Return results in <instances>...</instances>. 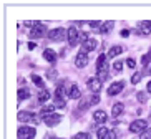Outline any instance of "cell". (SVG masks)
<instances>
[{"label": "cell", "mask_w": 151, "mask_h": 139, "mask_svg": "<svg viewBox=\"0 0 151 139\" xmlns=\"http://www.w3.org/2000/svg\"><path fill=\"white\" fill-rule=\"evenodd\" d=\"M55 111V106L52 104V106H43L42 108V116H48V114H53Z\"/></svg>", "instance_id": "d4e9b609"}, {"label": "cell", "mask_w": 151, "mask_h": 139, "mask_svg": "<svg viewBox=\"0 0 151 139\" xmlns=\"http://www.w3.org/2000/svg\"><path fill=\"white\" fill-rule=\"evenodd\" d=\"M123 109H124L123 103H115V104H113V109H111V114H113V118H118L121 113H123Z\"/></svg>", "instance_id": "ac0fdd59"}, {"label": "cell", "mask_w": 151, "mask_h": 139, "mask_svg": "<svg viewBox=\"0 0 151 139\" xmlns=\"http://www.w3.org/2000/svg\"><path fill=\"white\" fill-rule=\"evenodd\" d=\"M93 119H95V123H98V124L106 123V121H108L106 111H103V109H98V111H95V113H93Z\"/></svg>", "instance_id": "4fadbf2b"}, {"label": "cell", "mask_w": 151, "mask_h": 139, "mask_svg": "<svg viewBox=\"0 0 151 139\" xmlns=\"http://www.w3.org/2000/svg\"><path fill=\"white\" fill-rule=\"evenodd\" d=\"M18 121L20 123H33V124H40L42 118L38 116V114H35V113H30V111H18Z\"/></svg>", "instance_id": "7a4b0ae2"}, {"label": "cell", "mask_w": 151, "mask_h": 139, "mask_svg": "<svg viewBox=\"0 0 151 139\" xmlns=\"http://www.w3.org/2000/svg\"><path fill=\"white\" fill-rule=\"evenodd\" d=\"M128 35H129L128 30H123V31H121V36H128Z\"/></svg>", "instance_id": "f35d334b"}, {"label": "cell", "mask_w": 151, "mask_h": 139, "mask_svg": "<svg viewBox=\"0 0 151 139\" xmlns=\"http://www.w3.org/2000/svg\"><path fill=\"white\" fill-rule=\"evenodd\" d=\"M150 73H151V66H150Z\"/></svg>", "instance_id": "b9f144b4"}, {"label": "cell", "mask_w": 151, "mask_h": 139, "mask_svg": "<svg viewBox=\"0 0 151 139\" xmlns=\"http://www.w3.org/2000/svg\"><path fill=\"white\" fill-rule=\"evenodd\" d=\"M32 81H33V83H35L37 86H38V88H42V90H45V83H43V80H42L40 76H38V75H32Z\"/></svg>", "instance_id": "7402d4cb"}, {"label": "cell", "mask_w": 151, "mask_h": 139, "mask_svg": "<svg viewBox=\"0 0 151 139\" xmlns=\"http://www.w3.org/2000/svg\"><path fill=\"white\" fill-rule=\"evenodd\" d=\"M75 139H91V134L90 133H76Z\"/></svg>", "instance_id": "f546056e"}, {"label": "cell", "mask_w": 151, "mask_h": 139, "mask_svg": "<svg viewBox=\"0 0 151 139\" xmlns=\"http://www.w3.org/2000/svg\"><path fill=\"white\" fill-rule=\"evenodd\" d=\"M110 134H111V131L106 129V128H100L96 133L98 139H110Z\"/></svg>", "instance_id": "44dd1931"}, {"label": "cell", "mask_w": 151, "mask_h": 139, "mask_svg": "<svg viewBox=\"0 0 151 139\" xmlns=\"http://www.w3.org/2000/svg\"><path fill=\"white\" fill-rule=\"evenodd\" d=\"M150 63H151V50L148 51L146 55H143V58H141V65H143V66H148Z\"/></svg>", "instance_id": "484cf974"}, {"label": "cell", "mask_w": 151, "mask_h": 139, "mask_svg": "<svg viewBox=\"0 0 151 139\" xmlns=\"http://www.w3.org/2000/svg\"><path fill=\"white\" fill-rule=\"evenodd\" d=\"M86 86H88V90L91 91L93 94H98V93H100V90H101V81L98 80V78H88Z\"/></svg>", "instance_id": "52a82bcc"}, {"label": "cell", "mask_w": 151, "mask_h": 139, "mask_svg": "<svg viewBox=\"0 0 151 139\" xmlns=\"http://www.w3.org/2000/svg\"><path fill=\"white\" fill-rule=\"evenodd\" d=\"M42 119H43V123L47 126H50V128H52V126H57L58 123L63 119V118L60 116V114H48V116H43Z\"/></svg>", "instance_id": "30bf717a"}, {"label": "cell", "mask_w": 151, "mask_h": 139, "mask_svg": "<svg viewBox=\"0 0 151 139\" xmlns=\"http://www.w3.org/2000/svg\"><path fill=\"white\" fill-rule=\"evenodd\" d=\"M113 68H115V71H118V73H120L121 70H123V63H121V61H115Z\"/></svg>", "instance_id": "836d02e7"}, {"label": "cell", "mask_w": 151, "mask_h": 139, "mask_svg": "<svg viewBox=\"0 0 151 139\" xmlns=\"http://www.w3.org/2000/svg\"><path fill=\"white\" fill-rule=\"evenodd\" d=\"M17 134H18V139H33L35 138V128H30V126H20Z\"/></svg>", "instance_id": "5b68a950"}, {"label": "cell", "mask_w": 151, "mask_h": 139, "mask_svg": "<svg viewBox=\"0 0 151 139\" xmlns=\"http://www.w3.org/2000/svg\"><path fill=\"white\" fill-rule=\"evenodd\" d=\"M123 86H124L123 81H116V83H113V85L108 88V94H110V96H116L118 93L123 91Z\"/></svg>", "instance_id": "7c38bea8"}, {"label": "cell", "mask_w": 151, "mask_h": 139, "mask_svg": "<svg viewBox=\"0 0 151 139\" xmlns=\"http://www.w3.org/2000/svg\"><path fill=\"white\" fill-rule=\"evenodd\" d=\"M98 101H100V96H98V94H93V96L90 98V103H91V104H96Z\"/></svg>", "instance_id": "d590c367"}, {"label": "cell", "mask_w": 151, "mask_h": 139, "mask_svg": "<svg viewBox=\"0 0 151 139\" xmlns=\"http://www.w3.org/2000/svg\"><path fill=\"white\" fill-rule=\"evenodd\" d=\"M27 98H30V91L27 88H20L18 90V99H27Z\"/></svg>", "instance_id": "cb8c5ba5"}, {"label": "cell", "mask_w": 151, "mask_h": 139, "mask_svg": "<svg viewBox=\"0 0 151 139\" xmlns=\"http://www.w3.org/2000/svg\"><path fill=\"white\" fill-rule=\"evenodd\" d=\"M96 46H98L96 40H95V38H88V40L83 43V51H93Z\"/></svg>", "instance_id": "9a60e30c"}, {"label": "cell", "mask_w": 151, "mask_h": 139, "mask_svg": "<svg viewBox=\"0 0 151 139\" xmlns=\"http://www.w3.org/2000/svg\"><path fill=\"white\" fill-rule=\"evenodd\" d=\"M136 98H138V101H139V103H146V94H145V91H138V93H136Z\"/></svg>", "instance_id": "f1b7e54d"}, {"label": "cell", "mask_w": 151, "mask_h": 139, "mask_svg": "<svg viewBox=\"0 0 151 139\" xmlns=\"http://www.w3.org/2000/svg\"><path fill=\"white\" fill-rule=\"evenodd\" d=\"M148 93H151V81L148 83Z\"/></svg>", "instance_id": "ab89813d"}, {"label": "cell", "mask_w": 151, "mask_h": 139, "mask_svg": "<svg viewBox=\"0 0 151 139\" xmlns=\"http://www.w3.org/2000/svg\"><path fill=\"white\" fill-rule=\"evenodd\" d=\"M68 96H70L71 99H78L81 96V91H80V88L76 85H71L70 86V91H68Z\"/></svg>", "instance_id": "e0dca14e"}, {"label": "cell", "mask_w": 151, "mask_h": 139, "mask_svg": "<svg viewBox=\"0 0 151 139\" xmlns=\"http://www.w3.org/2000/svg\"><path fill=\"white\" fill-rule=\"evenodd\" d=\"M86 108H88V101H86V99H85L83 103L80 104V109H81V111H85V109H86Z\"/></svg>", "instance_id": "8d00e7d4"}, {"label": "cell", "mask_w": 151, "mask_h": 139, "mask_svg": "<svg viewBox=\"0 0 151 139\" xmlns=\"http://www.w3.org/2000/svg\"><path fill=\"white\" fill-rule=\"evenodd\" d=\"M50 98H52V93H50L48 90H42L40 93H38V101H40V103H45V101H48Z\"/></svg>", "instance_id": "ffe728a7"}, {"label": "cell", "mask_w": 151, "mask_h": 139, "mask_svg": "<svg viewBox=\"0 0 151 139\" xmlns=\"http://www.w3.org/2000/svg\"><path fill=\"white\" fill-rule=\"evenodd\" d=\"M78 35H80V31L76 30L75 27L68 28V41H70V46H75L78 43Z\"/></svg>", "instance_id": "8fae6325"}, {"label": "cell", "mask_w": 151, "mask_h": 139, "mask_svg": "<svg viewBox=\"0 0 151 139\" xmlns=\"http://www.w3.org/2000/svg\"><path fill=\"white\" fill-rule=\"evenodd\" d=\"M90 36H88V33H85V31H80V35H78V41H80L81 45H83L85 41L88 40Z\"/></svg>", "instance_id": "4dcf8cb0"}, {"label": "cell", "mask_w": 151, "mask_h": 139, "mask_svg": "<svg viewBox=\"0 0 151 139\" xmlns=\"http://www.w3.org/2000/svg\"><path fill=\"white\" fill-rule=\"evenodd\" d=\"M121 51H123V48H121L120 45H115V46H111V48H110V51H108L106 56H108V58H115V56H118Z\"/></svg>", "instance_id": "d6986e66"}, {"label": "cell", "mask_w": 151, "mask_h": 139, "mask_svg": "<svg viewBox=\"0 0 151 139\" xmlns=\"http://www.w3.org/2000/svg\"><path fill=\"white\" fill-rule=\"evenodd\" d=\"M43 58L47 60V61L48 63H52V65H53L55 61H57V53H55L53 50H50V48H47L43 51Z\"/></svg>", "instance_id": "5bb4252c"}, {"label": "cell", "mask_w": 151, "mask_h": 139, "mask_svg": "<svg viewBox=\"0 0 151 139\" xmlns=\"http://www.w3.org/2000/svg\"><path fill=\"white\" fill-rule=\"evenodd\" d=\"M106 58L108 56H105V55H100L96 60V75H98V80L103 81L106 80L108 76V63H106Z\"/></svg>", "instance_id": "6da1fadb"}, {"label": "cell", "mask_w": 151, "mask_h": 139, "mask_svg": "<svg viewBox=\"0 0 151 139\" xmlns=\"http://www.w3.org/2000/svg\"><path fill=\"white\" fill-rule=\"evenodd\" d=\"M57 76H58L57 70H48V71H47V78H48V80L55 81V80H57Z\"/></svg>", "instance_id": "83f0119b"}, {"label": "cell", "mask_w": 151, "mask_h": 139, "mask_svg": "<svg viewBox=\"0 0 151 139\" xmlns=\"http://www.w3.org/2000/svg\"><path fill=\"white\" fill-rule=\"evenodd\" d=\"M126 65H128L131 70H133V68H136V61H134V58H128V60H126Z\"/></svg>", "instance_id": "e575fe53"}, {"label": "cell", "mask_w": 151, "mask_h": 139, "mask_svg": "<svg viewBox=\"0 0 151 139\" xmlns=\"http://www.w3.org/2000/svg\"><path fill=\"white\" fill-rule=\"evenodd\" d=\"M136 33L141 36H146L151 33V22L145 20V22H139L138 23V28H136Z\"/></svg>", "instance_id": "ba28073f"}, {"label": "cell", "mask_w": 151, "mask_h": 139, "mask_svg": "<svg viewBox=\"0 0 151 139\" xmlns=\"http://www.w3.org/2000/svg\"><path fill=\"white\" fill-rule=\"evenodd\" d=\"M139 81H141V73H134L133 78H131V83H133V85H138Z\"/></svg>", "instance_id": "d6a6232c"}, {"label": "cell", "mask_w": 151, "mask_h": 139, "mask_svg": "<svg viewBox=\"0 0 151 139\" xmlns=\"http://www.w3.org/2000/svg\"><path fill=\"white\" fill-rule=\"evenodd\" d=\"M148 121L146 119H134L131 124H129V133H136V134H141L143 131L146 129Z\"/></svg>", "instance_id": "277c9868"}, {"label": "cell", "mask_w": 151, "mask_h": 139, "mask_svg": "<svg viewBox=\"0 0 151 139\" xmlns=\"http://www.w3.org/2000/svg\"><path fill=\"white\" fill-rule=\"evenodd\" d=\"M113 25H115V22H106V23H101V31L103 33H108V31L113 28Z\"/></svg>", "instance_id": "4316f807"}, {"label": "cell", "mask_w": 151, "mask_h": 139, "mask_svg": "<svg viewBox=\"0 0 151 139\" xmlns=\"http://www.w3.org/2000/svg\"><path fill=\"white\" fill-rule=\"evenodd\" d=\"M90 25L91 27H98V25H101V22H90Z\"/></svg>", "instance_id": "74e56055"}, {"label": "cell", "mask_w": 151, "mask_h": 139, "mask_svg": "<svg viewBox=\"0 0 151 139\" xmlns=\"http://www.w3.org/2000/svg\"><path fill=\"white\" fill-rule=\"evenodd\" d=\"M53 106H55V108H65V106H67V99L55 98V99H53Z\"/></svg>", "instance_id": "603a6c76"}, {"label": "cell", "mask_w": 151, "mask_h": 139, "mask_svg": "<svg viewBox=\"0 0 151 139\" xmlns=\"http://www.w3.org/2000/svg\"><path fill=\"white\" fill-rule=\"evenodd\" d=\"M65 35H68V30H65V28H53V30H50L48 31V40L52 41H62L65 40Z\"/></svg>", "instance_id": "3957f363"}, {"label": "cell", "mask_w": 151, "mask_h": 139, "mask_svg": "<svg viewBox=\"0 0 151 139\" xmlns=\"http://www.w3.org/2000/svg\"><path fill=\"white\" fill-rule=\"evenodd\" d=\"M47 139H57V138H47Z\"/></svg>", "instance_id": "60d3db41"}, {"label": "cell", "mask_w": 151, "mask_h": 139, "mask_svg": "<svg viewBox=\"0 0 151 139\" xmlns=\"http://www.w3.org/2000/svg\"><path fill=\"white\" fill-rule=\"evenodd\" d=\"M45 35H48L47 33V27H45L43 23H38L35 28H32V31H30V38H42V36H45Z\"/></svg>", "instance_id": "8992f818"}, {"label": "cell", "mask_w": 151, "mask_h": 139, "mask_svg": "<svg viewBox=\"0 0 151 139\" xmlns=\"http://www.w3.org/2000/svg\"><path fill=\"white\" fill-rule=\"evenodd\" d=\"M55 98H63V99H67V98H70L68 96V91H67V88H65V85H60L55 90Z\"/></svg>", "instance_id": "2e32d148"}, {"label": "cell", "mask_w": 151, "mask_h": 139, "mask_svg": "<svg viewBox=\"0 0 151 139\" xmlns=\"http://www.w3.org/2000/svg\"><path fill=\"white\" fill-rule=\"evenodd\" d=\"M139 139H151V129H145L139 134Z\"/></svg>", "instance_id": "1f68e13d"}, {"label": "cell", "mask_w": 151, "mask_h": 139, "mask_svg": "<svg viewBox=\"0 0 151 139\" xmlns=\"http://www.w3.org/2000/svg\"><path fill=\"white\" fill-rule=\"evenodd\" d=\"M75 65L78 68H85L86 65H88V55H86V51H78V55L75 56Z\"/></svg>", "instance_id": "9c48e42d"}]
</instances>
